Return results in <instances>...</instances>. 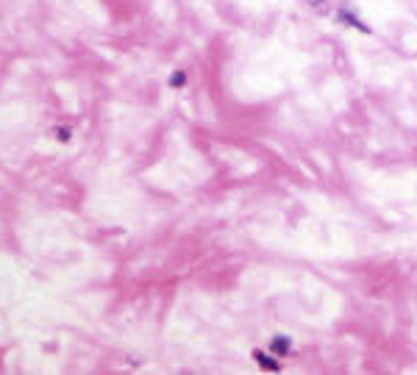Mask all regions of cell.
I'll use <instances>...</instances> for the list:
<instances>
[{
    "instance_id": "6da1fadb",
    "label": "cell",
    "mask_w": 417,
    "mask_h": 375,
    "mask_svg": "<svg viewBox=\"0 0 417 375\" xmlns=\"http://www.w3.org/2000/svg\"><path fill=\"white\" fill-rule=\"evenodd\" d=\"M270 350H273L275 356H287V353H292V339L278 334V337H273V342H270Z\"/></svg>"
},
{
    "instance_id": "7a4b0ae2",
    "label": "cell",
    "mask_w": 417,
    "mask_h": 375,
    "mask_svg": "<svg viewBox=\"0 0 417 375\" xmlns=\"http://www.w3.org/2000/svg\"><path fill=\"white\" fill-rule=\"evenodd\" d=\"M170 86H184V72H176V75H170Z\"/></svg>"
},
{
    "instance_id": "3957f363",
    "label": "cell",
    "mask_w": 417,
    "mask_h": 375,
    "mask_svg": "<svg viewBox=\"0 0 417 375\" xmlns=\"http://www.w3.org/2000/svg\"><path fill=\"white\" fill-rule=\"evenodd\" d=\"M312 3H320V0H312Z\"/></svg>"
}]
</instances>
